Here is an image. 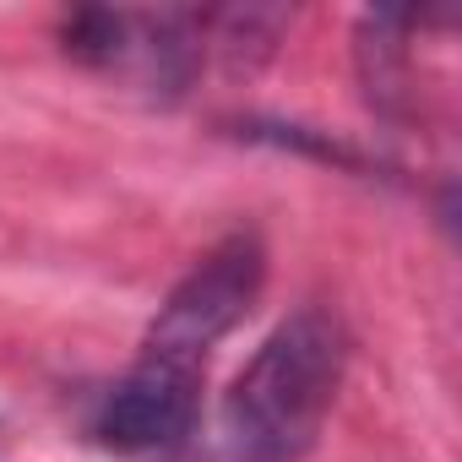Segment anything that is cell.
I'll return each instance as SVG.
<instances>
[{
	"instance_id": "6da1fadb",
	"label": "cell",
	"mask_w": 462,
	"mask_h": 462,
	"mask_svg": "<svg viewBox=\"0 0 462 462\" xmlns=\"http://www.w3.org/2000/svg\"><path fill=\"white\" fill-rule=\"evenodd\" d=\"M348 337L321 305L294 310L228 386L217 435L228 462H305L343 392Z\"/></svg>"
},
{
	"instance_id": "7a4b0ae2",
	"label": "cell",
	"mask_w": 462,
	"mask_h": 462,
	"mask_svg": "<svg viewBox=\"0 0 462 462\" xmlns=\"http://www.w3.org/2000/svg\"><path fill=\"white\" fill-rule=\"evenodd\" d=\"M262 283H267L262 235L235 228V235L217 240V245L169 289V300L158 305V316H152V327H147V337H142V354H147V359L185 365V370H201L207 354L251 316V305L262 300Z\"/></svg>"
},
{
	"instance_id": "3957f363",
	"label": "cell",
	"mask_w": 462,
	"mask_h": 462,
	"mask_svg": "<svg viewBox=\"0 0 462 462\" xmlns=\"http://www.w3.org/2000/svg\"><path fill=\"white\" fill-rule=\"evenodd\" d=\"M196 386H201V370L142 354L98 397V413H93L98 446H109L120 457H152V451L180 446L196 424Z\"/></svg>"
}]
</instances>
